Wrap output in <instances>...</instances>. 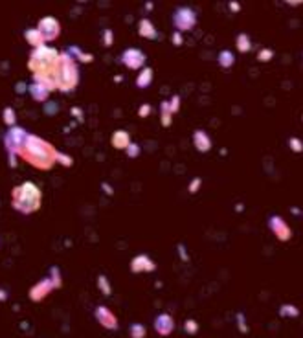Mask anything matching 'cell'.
Returning a JSON list of instances; mask_svg holds the SVG:
<instances>
[{"label":"cell","instance_id":"obj_1","mask_svg":"<svg viewBox=\"0 0 303 338\" xmlns=\"http://www.w3.org/2000/svg\"><path fill=\"white\" fill-rule=\"evenodd\" d=\"M21 156L37 169H50L57 162V151L53 149V145L35 134H28Z\"/></svg>","mask_w":303,"mask_h":338},{"label":"cell","instance_id":"obj_2","mask_svg":"<svg viewBox=\"0 0 303 338\" xmlns=\"http://www.w3.org/2000/svg\"><path fill=\"white\" fill-rule=\"evenodd\" d=\"M79 83V68L77 61L68 52L59 53V63L55 68V90L72 92Z\"/></svg>","mask_w":303,"mask_h":338},{"label":"cell","instance_id":"obj_3","mask_svg":"<svg viewBox=\"0 0 303 338\" xmlns=\"http://www.w3.org/2000/svg\"><path fill=\"white\" fill-rule=\"evenodd\" d=\"M41 189L33 182H24L13 189V208L24 215L33 213L41 206Z\"/></svg>","mask_w":303,"mask_h":338},{"label":"cell","instance_id":"obj_4","mask_svg":"<svg viewBox=\"0 0 303 338\" xmlns=\"http://www.w3.org/2000/svg\"><path fill=\"white\" fill-rule=\"evenodd\" d=\"M173 26L178 33H186V31H191L197 26V11L189 6H180L173 11Z\"/></svg>","mask_w":303,"mask_h":338},{"label":"cell","instance_id":"obj_5","mask_svg":"<svg viewBox=\"0 0 303 338\" xmlns=\"http://www.w3.org/2000/svg\"><path fill=\"white\" fill-rule=\"evenodd\" d=\"M28 132L24 131L22 127H9V131L6 132L4 136V145L6 151L9 154V160H15V156H21V151L26 144Z\"/></svg>","mask_w":303,"mask_h":338},{"label":"cell","instance_id":"obj_6","mask_svg":"<svg viewBox=\"0 0 303 338\" xmlns=\"http://www.w3.org/2000/svg\"><path fill=\"white\" fill-rule=\"evenodd\" d=\"M119 61H122L123 66H127L129 70H142V68H145L147 57L140 48H127L122 52Z\"/></svg>","mask_w":303,"mask_h":338},{"label":"cell","instance_id":"obj_7","mask_svg":"<svg viewBox=\"0 0 303 338\" xmlns=\"http://www.w3.org/2000/svg\"><path fill=\"white\" fill-rule=\"evenodd\" d=\"M268 228H270V232L274 233V237H276L277 241L287 243V241H290V237H292V230H290L289 223L279 215L268 217Z\"/></svg>","mask_w":303,"mask_h":338},{"label":"cell","instance_id":"obj_8","mask_svg":"<svg viewBox=\"0 0 303 338\" xmlns=\"http://www.w3.org/2000/svg\"><path fill=\"white\" fill-rule=\"evenodd\" d=\"M37 31L41 33L44 43L55 41L59 37V33H61V24L53 17H44V18H41L39 24H37Z\"/></svg>","mask_w":303,"mask_h":338},{"label":"cell","instance_id":"obj_9","mask_svg":"<svg viewBox=\"0 0 303 338\" xmlns=\"http://www.w3.org/2000/svg\"><path fill=\"white\" fill-rule=\"evenodd\" d=\"M94 316H96V320L99 322L101 327H105V329H109V331H116V329H118V318H116L114 312L110 311L109 307H105V305H99V307H96Z\"/></svg>","mask_w":303,"mask_h":338},{"label":"cell","instance_id":"obj_10","mask_svg":"<svg viewBox=\"0 0 303 338\" xmlns=\"http://www.w3.org/2000/svg\"><path fill=\"white\" fill-rule=\"evenodd\" d=\"M153 325H154V331H156L160 336H169V334L175 331V320H173V316L167 314V312H162V314H158V316L154 318Z\"/></svg>","mask_w":303,"mask_h":338},{"label":"cell","instance_id":"obj_11","mask_svg":"<svg viewBox=\"0 0 303 338\" xmlns=\"http://www.w3.org/2000/svg\"><path fill=\"white\" fill-rule=\"evenodd\" d=\"M57 285H61V281H55V280H52V277H46V280L39 281V283H37V285L33 287V289H31V292H30L31 300L39 302L41 298H44V296L48 294L50 290L55 289Z\"/></svg>","mask_w":303,"mask_h":338},{"label":"cell","instance_id":"obj_12","mask_svg":"<svg viewBox=\"0 0 303 338\" xmlns=\"http://www.w3.org/2000/svg\"><path fill=\"white\" fill-rule=\"evenodd\" d=\"M154 268H156L154 261L149 257V255H145V254L136 255V257H134V259H132V261H131V272H134V274L153 272Z\"/></svg>","mask_w":303,"mask_h":338},{"label":"cell","instance_id":"obj_13","mask_svg":"<svg viewBox=\"0 0 303 338\" xmlns=\"http://www.w3.org/2000/svg\"><path fill=\"white\" fill-rule=\"evenodd\" d=\"M193 145L197 147L198 153H210L211 151V138L206 131L202 129H197L193 132Z\"/></svg>","mask_w":303,"mask_h":338},{"label":"cell","instance_id":"obj_14","mask_svg":"<svg viewBox=\"0 0 303 338\" xmlns=\"http://www.w3.org/2000/svg\"><path fill=\"white\" fill-rule=\"evenodd\" d=\"M138 33H140V37H144V39L147 41H154L158 39V30L154 28V24L149 21V18H140V22H138Z\"/></svg>","mask_w":303,"mask_h":338},{"label":"cell","instance_id":"obj_15","mask_svg":"<svg viewBox=\"0 0 303 338\" xmlns=\"http://www.w3.org/2000/svg\"><path fill=\"white\" fill-rule=\"evenodd\" d=\"M50 90L46 85H43V83H39V81H33V83L30 85V94H31V97L35 101H39V103H44V101L48 100V96H50Z\"/></svg>","mask_w":303,"mask_h":338},{"label":"cell","instance_id":"obj_16","mask_svg":"<svg viewBox=\"0 0 303 338\" xmlns=\"http://www.w3.org/2000/svg\"><path fill=\"white\" fill-rule=\"evenodd\" d=\"M110 144L114 145L116 149H122L125 151L131 145V136H129L127 131H123V129H119V131H114L112 132V138H110Z\"/></svg>","mask_w":303,"mask_h":338},{"label":"cell","instance_id":"obj_17","mask_svg":"<svg viewBox=\"0 0 303 338\" xmlns=\"http://www.w3.org/2000/svg\"><path fill=\"white\" fill-rule=\"evenodd\" d=\"M151 83H153V68H149V66H147V68H142L136 77V87L147 88Z\"/></svg>","mask_w":303,"mask_h":338},{"label":"cell","instance_id":"obj_18","mask_svg":"<svg viewBox=\"0 0 303 338\" xmlns=\"http://www.w3.org/2000/svg\"><path fill=\"white\" fill-rule=\"evenodd\" d=\"M24 37H26L28 43L33 46V48H39V46H44V39L41 37V33L37 31V28H28L24 31Z\"/></svg>","mask_w":303,"mask_h":338},{"label":"cell","instance_id":"obj_19","mask_svg":"<svg viewBox=\"0 0 303 338\" xmlns=\"http://www.w3.org/2000/svg\"><path fill=\"white\" fill-rule=\"evenodd\" d=\"M235 46H237V50L241 53H246L252 50V39L248 33H239L237 37H235Z\"/></svg>","mask_w":303,"mask_h":338},{"label":"cell","instance_id":"obj_20","mask_svg":"<svg viewBox=\"0 0 303 338\" xmlns=\"http://www.w3.org/2000/svg\"><path fill=\"white\" fill-rule=\"evenodd\" d=\"M217 61H219L220 68H232L233 63H235V55H233L230 50H223V52H219V57H217Z\"/></svg>","mask_w":303,"mask_h":338},{"label":"cell","instance_id":"obj_21","mask_svg":"<svg viewBox=\"0 0 303 338\" xmlns=\"http://www.w3.org/2000/svg\"><path fill=\"white\" fill-rule=\"evenodd\" d=\"M279 316L283 318H296L299 316V309L292 303H283L281 307H279Z\"/></svg>","mask_w":303,"mask_h":338},{"label":"cell","instance_id":"obj_22","mask_svg":"<svg viewBox=\"0 0 303 338\" xmlns=\"http://www.w3.org/2000/svg\"><path fill=\"white\" fill-rule=\"evenodd\" d=\"M160 112H162V125L164 127H169V125H171V116H173V110H171V107H169V101H162Z\"/></svg>","mask_w":303,"mask_h":338},{"label":"cell","instance_id":"obj_23","mask_svg":"<svg viewBox=\"0 0 303 338\" xmlns=\"http://www.w3.org/2000/svg\"><path fill=\"white\" fill-rule=\"evenodd\" d=\"M129 333H131V338H145V333H147V329H145L144 324H132L131 327H129Z\"/></svg>","mask_w":303,"mask_h":338},{"label":"cell","instance_id":"obj_24","mask_svg":"<svg viewBox=\"0 0 303 338\" xmlns=\"http://www.w3.org/2000/svg\"><path fill=\"white\" fill-rule=\"evenodd\" d=\"M66 52L70 53L74 59H79V61H83V63H90V61H92V55H90V53H83L79 48H68Z\"/></svg>","mask_w":303,"mask_h":338},{"label":"cell","instance_id":"obj_25","mask_svg":"<svg viewBox=\"0 0 303 338\" xmlns=\"http://www.w3.org/2000/svg\"><path fill=\"white\" fill-rule=\"evenodd\" d=\"M97 287H99V290L105 296H110V292H112V287H110L107 276H99V277H97Z\"/></svg>","mask_w":303,"mask_h":338},{"label":"cell","instance_id":"obj_26","mask_svg":"<svg viewBox=\"0 0 303 338\" xmlns=\"http://www.w3.org/2000/svg\"><path fill=\"white\" fill-rule=\"evenodd\" d=\"M289 145H290V151H294V153H303V142L299 140V138H290Z\"/></svg>","mask_w":303,"mask_h":338},{"label":"cell","instance_id":"obj_27","mask_svg":"<svg viewBox=\"0 0 303 338\" xmlns=\"http://www.w3.org/2000/svg\"><path fill=\"white\" fill-rule=\"evenodd\" d=\"M272 57H274V52L270 48H265V50H261V52L257 53V61H261V63L270 61Z\"/></svg>","mask_w":303,"mask_h":338},{"label":"cell","instance_id":"obj_28","mask_svg":"<svg viewBox=\"0 0 303 338\" xmlns=\"http://www.w3.org/2000/svg\"><path fill=\"white\" fill-rule=\"evenodd\" d=\"M184 329H186V333H188V334H195L198 331V324L195 320H186Z\"/></svg>","mask_w":303,"mask_h":338},{"label":"cell","instance_id":"obj_29","mask_svg":"<svg viewBox=\"0 0 303 338\" xmlns=\"http://www.w3.org/2000/svg\"><path fill=\"white\" fill-rule=\"evenodd\" d=\"M125 153H127V156H131V158H136L138 154H140V145L132 144V142H131V145H129L127 149H125Z\"/></svg>","mask_w":303,"mask_h":338},{"label":"cell","instance_id":"obj_30","mask_svg":"<svg viewBox=\"0 0 303 338\" xmlns=\"http://www.w3.org/2000/svg\"><path fill=\"white\" fill-rule=\"evenodd\" d=\"M4 116H6V123H8L9 127H13L15 125V112L11 107H8V109L4 110Z\"/></svg>","mask_w":303,"mask_h":338},{"label":"cell","instance_id":"obj_31","mask_svg":"<svg viewBox=\"0 0 303 338\" xmlns=\"http://www.w3.org/2000/svg\"><path fill=\"white\" fill-rule=\"evenodd\" d=\"M169 107H171L173 114H175L176 110L180 109V96H173L171 100H169Z\"/></svg>","mask_w":303,"mask_h":338},{"label":"cell","instance_id":"obj_32","mask_svg":"<svg viewBox=\"0 0 303 338\" xmlns=\"http://www.w3.org/2000/svg\"><path fill=\"white\" fill-rule=\"evenodd\" d=\"M138 114L144 118V116H149L151 114V107L149 105H142L140 107V110H138Z\"/></svg>","mask_w":303,"mask_h":338},{"label":"cell","instance_id":"obj_33","mask_svg":"<svg viewBox=\"0 0 303 338\" xmlns=\"http://www.w3.org/2000/svg\"><path fill=\"white\" fill-rule=\"evenodd\" d=\"M173 44H175V46H180L182 44V33H178V31L173 33Z\"/></svg>","mask_w":303,"mask_h":338},{"label":"cell","instance_id":"obj_34","mask_svg":"<svg viewBox=\"0 0 303 338\" xmlns=\"http://www.w3.org/2000/svg\"><path fill=\"white\" fill-rule=\"evenodd\" d=\"M198 186H200V178H195L193 184H189V191H191V193H197Z\"/></svg>","mask_w":303,"mask_h":338},{"label":"cell","instance_id":"obj_35","mask_svg":"<svg viewBox=\"0 0 303 338\" xmlns=\"http://www.w3.org/2000/svg\"><path fill=\"white\" fill-rule=\"evenodd\" d=\"M237 322H239V329L243 331V333H246V325H245V316L243 314H237Z\"/></svg>","mask_w":303,"mask_h":338},{"label":"cell","instance_id":"obj_36","mask_svg":"<svg viewBox=\"0 0 303 338\" xmlns=\"http://www.w3.org/2000/svg\"><path fill=\"white\" fill-rule=\"evenodd\" d=\"M105 43H107V46H110V44H112V33H110V30L105 31Z\"/></svg>","mask_w":303,"mask_h":338},{"label":"cell","instance_id":"obj_37","mask_svg":"<svg viewBox=\"0 0 303 338\" xmlns=\"http://www.w3.org/2000/svg\"><path fill=\"white\" fill-rule=\"evenodd\" d=\"M230 8H232L233 11H237V9H239V4H230Z\"/></svg>","mask_w":303,"mask_h":338}]
</instances>
